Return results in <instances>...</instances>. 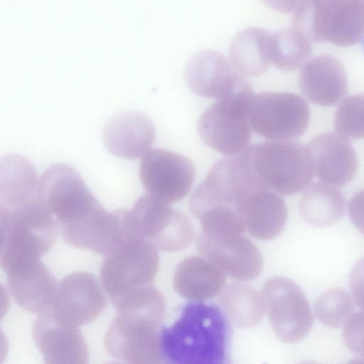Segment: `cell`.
I'll return each instance as SVG.
<instances>
[{"label":"cell","instance_id":"9","mask_svg":"<svg viewBox=\"0 0 364 364\" xmlns=\"http://www.w3.org/2000/svg\"><path fill=\"white\" fill-rule=\"evenodd\" d=\"M126 217L135 235L162 251L185 249L195 237L193 225L185 213L148 193L127 210Z\"/></svg>","mask_w":364,"mask_h":364},{"label":"cell","instance_id":"12","mask_svg":"<svg viewBox=\"0 0 364 364\" xmlns=\"http://www.w3.org/2000/svg\"><path fill=\"white\" fill-rule=\"evenodd\" d=\"M139 175L146 193L171 204L190 193L196 168L188 157L157 148L149 149L142 156Z\"/></svg>","mask_w":364,"mask_h":364},{"label":"cell","instance_id":"26","mask_svg":"<svg viewBox=\"0 0 364 364\" xmlns=\"http://www.w3.org/2000/svg\"><path fill=\"white\" fill-rule=\"evenodd\" d=\"M226 316L237 326L252 328L258 325L264 313L260 293L245 284L227 286L219 296Z\"/></svg>","mask_w":364,"mask_h":364},{"label":"cell","instance_id":"29","mask_svg":"<svg viewBox=\"0 0 364 364\" xmlns=\"http://www.w3.org/2000/svg\"><path fill=\"white\" fill-rule=\"evenodd\" d=\"M334 127L347 139H364V93L343 100L335 113Z\"/></svg>","mask_w":364,"mask_h":364},{"label":"cell","instance_id":"22","mask_svg":"<svg viewBox=\"0 0 364 364\" xmlns=\"http://www.w3.org/2000/svg\"><path fill=\"white\" fill-rule=\"evenodd\" d=\"M40 178L26 157L6 154L0 161V208H16L42 200Z\"/></svg>","mask_w":364,"mask_h":364},{"label":"cell","instance_id":"28","mask_svg":"<svg viewBox=\"0 0 364 364\" xmlns=\"http://www.w3.org/2000/svg\"><path fill=\"white\" fill-rule=\"evenodd\" d=\"M353 311V298L348 291L340 288L326 291L314 304L316 318L325 326L333 328L345 325Z\"/></svg>","mask_w":364,"mask_h":364},{"label":"cell","instance_id":"5","mask_svg":"<svg viewBox=\"0 0 364 364\" xmlns=\"http://www.w3.org/2000/svg\"><path fill=\"white\" fill-rule=\"evenodd\" d=\"M58 230L43 200L17 208H0V263L4 272L40 260L53 245Z\"/></svg>","mask_w":364,"mask_h":364},{"label":"cell","instance_id":"15","mask_svg":"<svg viewBox=\"0 0 364 364\" xmlns=\"http://www.w3.org/2000/svg\"><path fill=\"white\" fill-rule=\"evenodd\" d=\"M237 196L235 209L250 236L269 240L282 232L287 221L288 210L279 193L267 188L248 186Z\"/></svg>","mask_w":364,"mask_h":364},{"label":"cell","instance_id":"1","mask_svg":"<svg viewBox=\"0 0 364 364\" xmlns=\"http://www.w3.org/2000/svg\"><path fill=\"white\" fill-rule=\"evenodd\" d=\"M230 327L217 306L193 301L179 317L160 330L163 362L175 364H223L227 362Z\"/></svg>","mask_w":364,"mask_h":364},{"label":"cell","instance_id":"31","mask_svg":"<svg viewBox=\"0 0 364 364\" xmlns=\"http://www.w3.org/2000/svg\"><path fill=\"white\" fill-rule=\"evenodd\" d=\"M349 279L355 301L360 309H364V257L355 264Z\"/></svg>","mask_w":364,"mask_h":364},{"label":"cell","instance_id":"14","mask_svg":"<svg viewBox=\"0 0 364 364\" xmlns=\"http://www.w3.org/2000/svg\"><path fill=\"white\" fill-rule=\"evenodd\" d=\"M196 245L203 257L233 279L252 280L262 271V255L259 248L243 234L210 237L199 232Z\"/></svg>","mask_w":364,"mask_h":364},{"label":"cell","instance_id":"21","mask_svg":"<svg viewBox=\"0 0 364 364\" xmlns=\"http://www.w3.org/2000/svg\"><path fill=\"white\" fill-rule=\"evenodd\" d=\"M302 94L311 103L323 107L334 105L348 92V78L341 63L329 55H319L309 60L299 77Z\"/></svg>","mask_w":364,"mask_h":364},{"label":"cell","instance_id":"7","mask_svg":"<svg viewBox=\"0 0 364 364\" xmlns=\"http://www.w3.org/2000/svg\"><path fill=\"white\" fill-rule=\"evenodd\" d=\"M294 11V29L310 41L350 46L364 38V0H303Z\"/></svg>","mask_w":364,"mask_h":364},{"label":"cell","instance_id":"3","mask_svg":"<svg viewBox=\"0 0 364 364\" xmlns=\"http://www.w3.org/2000/svg\"><path fill=\"white\" fill-rule=\"evenodd\" d=\"M115 309L117 316L104 339L107 353L127 363H161L160 330L166 309L164 295L149 286Z\"/></svg>","mask_w":364,"mask_h":364},{"label":"cell","instance_id":"24","mask_svg":"<svg viewBox=\"0 0 364 364\" xmlns=\"http://www.w3.org/2000/svg\"><path fill=\"white\" fill-rule=\"evenodd\" d=\"M271 33L252 27L239 31L229 48L230 62L242 75L257 77L264 73L270 63Z\"/></svg>","mask_w":364,"mask_h":364},{"label":"cell","instance_id":"19","mask_svg":"<svg viewBox=\"0 0 364 364\" xmlns=\"http://www.w3.org/2000/svg\"><path fill=\"white\" fill-rule=\"evenodd\" d=\"M155 127L146 114L136 112L117 114L105 124L103 140L113 155L127 160L143 156L154 143Z\"/></svg>","mask_w":364,"mask_h":364},{"label":"cell","instance_id":"20","mask_svg":"<svg viewBox=\"0 0 364 364\" xmlns=\"http://www.w3.org/2000/svg\"><path fill=\"white\" fill-rule=\"evenodd\" d=\"M5 273L11 296L21 309L38 315L50 310L58 282L43 263L35 261Z\"/></svg>","mask_w":364,"mask_h":364},{"label":"cell","instance_id":"6","mask_svg":"<svg viewBox=\"0 0 364 364\" xmlns=\"http://www.w3.org/2000/svg\"><path fill=\"white\" fill-rule=\"evenodd\" d=\"M104 257L101 282L114 308L152 285L159 257L157 248L146 240L129 232Z\"/></svg>","mask_w":364,"mask_h":364},{"label":"cell","instance_id":"8","mask_svg":"<svg viewBox=\"0 0 364 364\" xmlns=\"http://www.w3.org/2000/svg\"><path fill=\"white\" fill-rule=\"evenodd\" d=\"M253 96L249 82L218 100L202 114L197 129L208 146L224 155L234 156L250 146L252 128L247 113Z\"/></svg>","mask_w":364,"mask_h":364},{"label":"cell","instance_id":"32","mask_svg":"<svg viewBox=\"0 0 364 364\" xmlns=\"http://www.w3.org/2000/svg\"><path fill=\"white\" fill-rule=\"evenodd\" d=\"M348 213L352 223L364 235V188L350 198Z\"/></svg>","mask_w":364,"mask_h":364},{"label":"cell","instance_id":"16","mask_svg":"<svg viewBox=\"0 0 364 364\" xmlns=\"http://www.w3.org/2000/svg\"><path fill=\"white\" fill-rule=\"evenodd\" d=\"M185 79L196 95L217 100L230 96L248 82L222 53L210 49L200 50L189 59Z\"/></svg>","mask_w":364,"mask_h":364},{"label":"cell","instance_id":"18","mask_svg":"<svg viewBox=\"0 0 364 364\" xmlns=\"http://www.w3.org/2000/svg\"><path fill=\"white\" fill-rule=\"evenodd\" d=\"M306 147L314 175L321 182L343 186L354 178L358 158L348 139L338 133H321L311 139Z\"/></svg>","mask_w":364,"mask_h":364},{"label":"cell","instance_id":"25","mask_svg":"<svg viewBox=\"0 0 364 364\" xmlns=\"http://www.w3.org/2000/svg\"><path fill=\"white\" fill-rule=\"evenodd\" d=\"M304 220L315 227H326L338 221L344 215L346 200L335 186L323 182L309 185L299 203Z\"/></svg>","mask_w":364,"mask_h":364},{"label":"cell","instance_id":"13","mask_svg":"<svg viewBox=\"0 0 364 364\" xmlns=\"http://www.w3.org/2000/svg\"><path fill=\"white\" fill-rule=\"evenodd\" d=\"M107 306V299L98 278L90 272H77L58 282L48 312L78 327L95 320Z\"/></svg>","mask_w":364,"mask_h":364},{"label":"cell","instance_id":"27","mask_svg":"<svg viewBox=\"0 0 364 364\" xmlns=\"http://www.w3.org/2000/svg\"><path fill=\"white\" fill-rule=\"evenodd\" d=\"M311 53L310 41L296 29L271 33V63L281 70L294 71L301 68L308 62Z\"/></svg>","mask_w":364,"mask_h":364},{"label":"cell","instance_id":"2","mask_svg":"<svg viewBox=\"0 0 364 364\" xmlns=\"http://www.w3.org/2000/svg\"><path fill=\"white\" fill-rule=\"evenodd\" d=\"M39 187L65 242L80 247L100 232L107 211L75 168L65 164L50 165L40 177Z\"/></svg>","mask_w":364,"mask_h":364},{"label":"cell","instance_id":"30","mask_svg":"<svg viewBox=\"0 0 364 364\" xmlns=\"http://www.w3.org/2000/svg\"><path fill=\"white\" fill-rule=\"evenodd\" d=\"M343 339L346 347L357 355L355 362L364 363V309L353 314L346 323Z\"/></svg>","mask_w":364,"mask_h":364},{"label":"cell","instance_id":"4","mask_svg":"<svg viewBox=\"0 0 364 364\" xmlns=\"http://www.w3.org/2000/svg\"><path fill=\"white\" fill-rule=\"evenodd\" d=\"M236 156L249 182L281 195L300 192L314 176L309 150L298 141L259 142Z\"/></svg>","mask_w":364,"mask_h":364},{"label":"cell","instance_id":"23","mask_svg":"<svg viewBox=\"0 0 364 364\" xmlns=\"http://www.w3.org/2000/svg\"><path fill=\"white\" fill-rule=\"evenodd\" d=\"M225 284V273L205 257L193 256L183 259L173 274L176 291L193 301L214 297L223 291Z\"/></svg>","mask_w":364,"mask_h":364},{"label":"cell","instance_id":"11","mask_svg":"<svg viewBox=\"0 0 364 364\" xmlns=\"http://www.w3.org/2000/svg\"><path fill=\"white\" fill-rule=\"evenodd\" d=\"M264 312L277 337L287 343L303 340L310 332L313 316L301 288L292 280L275 277L260 292Z\"/></svg>","mask_w":364,"mask_h":364},{"label":"cell","instance_id":"33","mask_svg":"<svg viewBox=\"0 0 364 364\" xmlns=\"http://www.w3.org/2000/svg\"><path fill=\"white\" fill-rule=\"evenodd\" d=\"M273 10L281 13L295 11L303 0H262Z\"/></svg>","mask_w":364,"mask_h":364},{"label":"cell","instance_id":"10","mask_svg":"<svg viewBox=\"0 0 364 364\" xmlns=\"http://www.w3.org/2000/svg\"><path fill=\"white\" fill-rule=\"evenodd\" d=\"M251 128L271 141H291L307 129L309 108L303 97L287 92H262L253 96L247 113Z\"/></svg>","mask_w":364,"mask_h":364},{"label":"cell","instance_id":"17","mask_svg":"<svg viewBox=\"0 0 364 364\" xmlns=\"http://www.w3.org/2000/svg\"><path fill=\"white\" fill-rule=\"evenodd\" d=\"M33 338L46 363H88V347L77 326L50 312L38 315L33 326Z\"/></svg>","mask_w":364,"mask_h":364}]
</instances>
